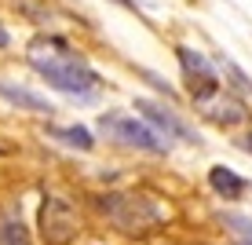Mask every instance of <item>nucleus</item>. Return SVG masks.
<instances>
[{
  "mask_svg": "<svg viewBox=\"0 0 252 245\" xmlns=\"http://www.w3.org/2000/svg\"><path fill=\"white\" fill-rule=\"evenodd\" d=\"M0 99H7L11 106H22L30 113H51V110H55L44 95L30 92V88H19V84H7V81H0Z\"/></svg>",
  "mask_w": 252,
  "mask_h": 245,
  "instance_id": "obj_8",
  "label": "nucleus"
},
{
  "mask_svg": "<svg viewBox=\"0 0 252 245\" xmlns=\"http://www.w3.org/2000/svg\"><path fill=\"white\" fill-rule=\"evenodd\" d=\"M135 110L143 113V121L154 128L158 136H164V139H179V143H201L197 139V132L187 125V121H179L172 110H164V103H154V99H135Z\"/></svg>",
  "mask_w": 252,
  "mask_h": 245,
  "instance_id": "obj_6",
  "label": "nucleus"
},
{
  "mask_svg": "<svg viewBox=\"0 0 252 245\" xmlns=\"http://www.w3.org/2000/svg\"><path fill=\"white\" fill-rule=\"evenodd\" d=\"M81 231V220H77L73 205L59 194H44L40 201V238L44 245H69Z\"/></svg>",
  "mask_w": 252,
  "mask_h": 245,
  "instance_id": "obj_4",
  "label": "nucleus"
},
{
  "mask_svg": "<svg viewBox=\"0 0 252 245\" xmlns=\"http://www.w3.org/2000/svg\"><path fill=\"white\" fill-rule=\"evenodd\" d=\"M48 139H55L59 146H69V150H92V146H95V139H92V132L84 125H66V128L51 125Z\"/></svg>",
  "mask_w": 252,
  "mask_h": 245,
  "instance_id": "obj_10",
  "label": "nucleus"
},
{
  "mask_svg": "<svg viewBox=\"0 0 252 245\" xmlns=\"http://www.w3.org/2000/svg\"><path fill=\"white\" fill-rule=\"evenodd\" d=\"M139 73H143V77H146V81H150V84H154V88H158V92H164V95H168V99H176V88H172V84H164L161 77L154 73V70H139Z\"/></svg>",
  "mask_w": 252,
  "mask_h": 245,
  "instance_id": "obj_13",
  "label": "nucleus"
},
{
  "mask_svg": "<svg viewBox=\"0 0 252 245\" xmlns=\"http://www.w3.org/2000/svg\"><path fill=\"white\" fill-rule=\"evenodd\" d=\"M223 227L238 238V245H252V216H245V212H223Z\"/></svg>",
  "mask_w": 252,
  "mask_h": 245,
  "instance_id": "obj_11",
  "label": "nucleus"
},
{
  "mask_svg": "<svg viewBox=\"0 0 252 245\" xmlns=\"http://www.w3.org/2000/svg\"><path fill=\"white\" fill-rule=\"evenodd\" d=\"M102 209L114 220V227L125 234H146V231H154V227H161L168 220V209L158 205L146 194H106Z\"/></svg>",
  "mask_w": 252,
  "mask_h": 245,
  "instance_id": "obj_2",
  "label": "nucleus"
},
{
  "mask_svg": "<svg viewBox=\"0 0 252 245\" xmlns=\"http://www.w3.org/2000/svg\"><path fill=\"white\" fill-rule=\"evenodd\" d=\"M110 4H117V7H128V11H135V0H110Z\"/></svg>",
  "mask_w": 252,
  "mask_h": 245,
  "instance_id": "obj_15",
  "label": "nucleus"
},
{
  "mask_svg": "<svg viewBox=\"0 0 252 245\" xmlns=\"http://www.w3.org/2000/svg\"><path fill=\"white\" fill-rule=\"evenodd\" d=\"M194 106H197V113H201L205 121H212V125H220V128L241 125V121L249 117L245 99H238V95L227 92V88H216V92L197 95V99H194Z\"/></svg>",
  "mask_w": 252,
  "mask_h": 245,
  "instance_id": "obj_5",
  "label": "nucleus"
},
{
  "mask_svg": "<svg viewBox=\"0 0 252 245\" xmlns=\"http://www.w3.org/2000/svg\"><path fill=\"white\" fill-rule=\"evenodd\" d=\"M0 48H7V30L0 26Z\"/></svg>",
  "mask_w": 252,
  "mask_h": 245,
  "instance_id": "obj_16",
  "label": "nucleus"
},
{
  "mask_svg": "<svg viewBox=\"0 0 252 245\" xmlns=\"http://www.w3.org/2000/svg\"><path fill=\"white\" fill-rule=\"evenodd\" d=\"M208 187H212L220 198H227V201L245 194V179H241L238 172H230L227 165H212V169H208Z\"/></svg>",
  "mask_w": 252,
  "mask_h": 245,
  "instance_id": "obj_9",
  "label": "nucleus"
},
{
  "mask_svg": "<svg viewBox=\"0 0 252 245\" xmlns=\"http://www.w3.org/2000/svg\"><path fill=\"white\" fill-rule=\"evenodd\" d=\"M26 59L55 92L73 99H92L99 88V73L66 44L63 37H33L26 48Z\"/></svg>",
  "mask_w": 252,
  "mask_h": 245,
  "instance_id": "obj_1",
  "label": "nucleus"
},
{
  "mask_svg": "<svg viewBox=\"0 0 252 245\" xmlns=\"http://www.w3.org/2000/svg\"><path fill=\"white\" fill-rule=\"evenodd\" d=\"M99 132L106 139H114V143H121V146H132V150H146V154H164L168 150L164 136H158L146 121L132 117V113H102Z\"/></svg>",
  "mask_w": 252,
  "mask_h": 245,
  "instance_id": "obj_3",
  "label": "nucleus"
},
{
  "mask_svg": "<svg viewBox=\"0 0 252 245\" xmlns=\"http://www.w3.org/2000/svg\"><path fill=\"white\" fill-rule=\"evenodd\" d=\"M0 245H30L22 220H4L0 223Z\"/></svg>",
  "mask_w": 252,
  "mask_h": 245,
  "instance_id": "obj_12",
  "label": "nucleus"
},
{
  "mask_svg": "<svg viewBox=\"0 0 252 245\" xmlns=\"http://www.w3.org/2000/svg\"><path fill=\"white\" fill-rule=\"evenodd\" d=\"M238 146H241V150H245V154H252V132H249L245 139H238Z\"/></svg>",
  "mask_w": 252,
  "mask_h": 245,
  "instance_id": "obj_14",
  "label": "nucleus"
},
{
  "mask_svg": "<svg viewBox=\"0 0 252 245\" xmlns=\"http://www.w3.org/2000/svg\"><path fill=\"white\" fill-rule=\"evenodd\" d=\"M176 55H179V66H183V77L190 81V95H194V99H197V95H205V92H216V88H220V81H216V66L208 63L201 51L179 44Z\"/></svg>",
  "mask_w": 252,
  "mask_h": 245,
  "instance_id": "obj_7",
  "label": "nucleus"
}]
</instances>
